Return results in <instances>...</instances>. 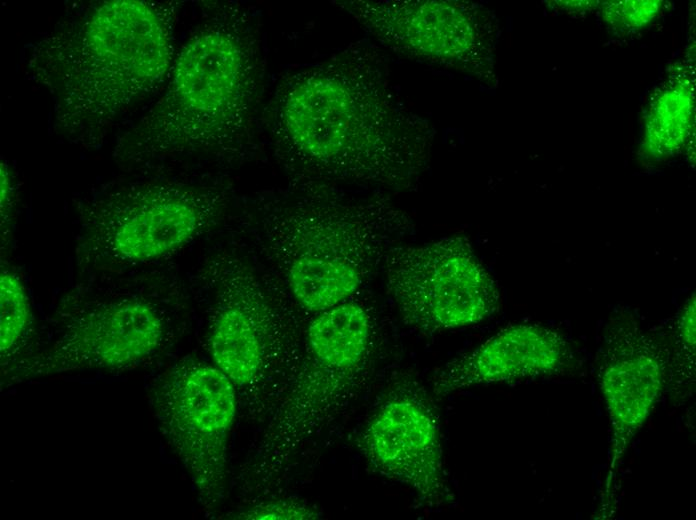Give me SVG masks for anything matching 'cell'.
I'll use <instances>...</instances> for the list:
<instances>
[{"label":"cell","instance_id":"18","mask_svg":"<svg viewBox=\"0 0 696 520\" xmlns=\"http://www.w3.org/2000/svg\"><path fill=\"white\" fill-rule=\"evenodd\" d=\"M320 513L309 504L294 499H277L258 503L237 514L244 520H312Z\"/></svg>","mask_w":696,"mask_h":520},{"label":"cell","instance_id":"5","mask_svg":"<svg viewBox=\"0 0 696 520\" xmlns=\"http://www.w3.org/2000/svg\"><path fill=\"white\" fill-rule=\"evenodd\" d=\"M168 333L151 275H92L62 299L52 340L6 365L4 376L19 383L73 371L131 369L156 356Z\"/></svg>","mask_w":696,"mask_h":520},{"label":"cell","instance_id":"7","mask_svg":"<svg viewBox=\"0 0 696 520\" xmlns=\"http://www.w3.org/2000/svg\"><path fill=\"white\" fill-rule=\"evenodd\" d=\"M382 266L402 322L422 334L478 324L499 308L497 284L464 235L399 243Z\"/></svg>","mask_w":696,"mask_h":520},{"label":"cell","instance_id":"17","mask_svg":"<svg viewBox=\"0 0 696 520\" xmlns=\"http://www.w3.org/2000/svg\"><path fill=\"white\" fill-rule=\"evenodd\" d=\"M660 1H617L603 5V17L615 29H640L659 13Z\"/></svg>","mask_w":696,"mask_h":520},{"label":"cell","instance_id":"10","mask_svg":"<svg viewBox=\"0 0 696 520\" xmlns=\"http://www.w3.org/2000/svg\"><path fill=\"white\" fill-rule=\"evenodd\" d=\"M667 380L668 351L660 334L645 331L629 310H615L598 360V384L611 429L607 496L629 445L666 390Z\"/></svg>","mask_w":696,"mask_h":520},{"label":"cell","instance_id":"14","mask_svg":"<svg viewBox=\"0 0 696 520\" xmlns=\"http://www.w3.org/2000/svg\"><path fill=\"white\" fill-rule=\"evenodd\" d=\"M693 107L688 79L675 80L661 89L646 114L641 157L662 161L681 151L691 133Z\"/></svg>","mask_w":696,"mask_h":520},{"label":"cell","instance_id":"3","mask_svg":"<svg viewBox=\"0 0 696 520\" xmlns=\"http://www.w3.org/2000/svg\"><path fill=\"white\" fill-rule=\"evenodd\" d=\"M180 2H90L31 49L27 69L52 100L53 131L95 148L169 78Z\"/></svg>","mask_w":696,"mask_h":520},{"label":"cell","instance_id":"15","mask_svg":"<svg viewBox=\"0 0 696 520\" xmlns=\"http://www.w3.org/2000/svg\"><path fill=\"white\" fill-rule=\"evenodd\" d=\"M696 298L691 294L663 339L668 351L667 388L676 402L688 400L695 385L696 368Z\"/></svg>","mask_w":696,"mask_h":520},{"label":"cell","instance_id":"13","mask_svg":"<svg viewBox=\"0 0 696 520\" xmlns=\"http://www.w3.org/2000/svg\"><path fill=\"white\" fill-rule=\"evenodd\" d=\"M221 292L209 329V352L214 365L235 387H244L255 380L262 368V338L244 303L229 289Z\"/></svg>","mask_w":696,"mask_h":520},{"label":"cell","instance_id":"9","mask_svg":"<svg viewBox=\"0 0 696 520\" xmlns=\"http://www.w3.org/2000/svg\"><path fill=\"white\" fill-rule=\"evenodd\" d=\"M235 388L215 365L189 359L162 375L150 394L158 429L208 510L225 495Z\"/></svg>","mask_w":696,"mask_h":520},{"label":"cell","instance_id":"8","mask_svg":"<svg viewBox=\"0 0 696 520\" xmlns=\"http://www.w3.org/2000/svg\"><path fill=\"white\" fill-rule=\"evenodd\" d=\"M333 4L392 52L494 83L499 25L494 13L481 4L457 0H339Z\"/></svg>","mask_w":696,"mask_h":520},{"label":"cell","instance_id":"6","mask_svg":"<svg viewBox=\"0 0 696 520\" xmlns=\"http://www.w3.org/2000/svg\"><path fill=\"white\" fill-rule=\"evenodd\" d=\"M256 221L268 241L297 244L301 259L358 284L415 229L413 218L386 194L347 195L332 184L296 180L258 204Z\"/></svg>","mask_w":696,"mask_h":520},{"label":"cell","instance_id":"2","mask_svg":"<svg viewBox=\"0 0 696 520\" xmlns=\"http://www.w3.org/2000/svg\"><path fill=\"white\" fill-rule=\"evenodd\" d=\"M202 12L164 93L117 137L112 157L122 169L148 172L189 158L233 161L250 149L262 84L258 28L236 1H207Z\"/></svg>","mask_w":696,"mask_h":520},{"label":"cell","instance_id":"16","mask_svg":"<svg viewBox=\"0 0 696 520\" xmlns=\"http://www.w3.org/2000/svg\"><path fill=\"white\" fill-rule=\"evenodd\" d=\"M33 326V314L22 279L5 267L0 274V352L2 364L17 360Z\"/></svg>","mask_w":696,"mask_h":520},{"label":"cell","instance_id":"4","mask_svg":"<svg viewBox=\"0 0 696 520\" xmlns=\"http://www.w3.org/2000/svg\"><path fill=\"white\" fill-rule=\"evenodd\" d=\"M222 184L139 172L74 202L75 264L84 276L139 270L217 225L229 204Z\"/></svg>","mask_w":696,"mask_h":520},{"label":"cell","instance_id":"12","mask_svg":"<svg viewBox=\"0 0 696 520\" xmlns=\"http://www.w3.org/2000/svg\"><path fill=\"white\" fill-rule=\"evenodd\" d=\"M575 364V352L560 332L522 323L501 329L448 362L434 378L432 387L434 394L445 396L488 384L562 375Z\"/></svg>","mask_w":696,"mask_h":520},{"label":"cell","instance_id":"19","mask_svg":"<svg viewBox=\"0 0 696 520\" xmlns=\"http://www.w3.org/2000/svg\"><path fill=\"white\" fill-rule=\"evenodd\" d=\"M17 186L14 173L6 161L0 164V191H1V235L5 237L15 212Z\"/></svg>","mask_w":696,"mask_h":520},{"label":"cell","instance_id":"11","mask_svg":"<svg viewBox=\"0 0 696 520\" xmlns=\"http://www.w3.org/2000/svg\"><path fill=\"white\" fill-rule=\"evenodd\" d=\"M359 445L379 474L411 489L424 506L452 502L439 421L415 387L402 384L389 393L367 421Z\"/></svg>","mask_w":696,"mask_h":520},{"label":"cell","instance_id":"1","mask_svg":"<svg viewBox=\"0 0 696 520\" xmlns=\"http://www.w3.org/2000/svg\"><path fill=\"white\" fill-rule=\"evenodd\" d=\"M382 52L353 42L280 81L263 118L295 180L418 187L436 129L402 101Z\"/></svg>","mask_w":696,"mask_h":520}]
</instances>
